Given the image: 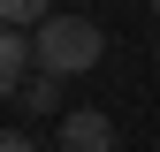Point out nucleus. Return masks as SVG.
Returning a JSON list of instances; mask_svg holds the SVG:
<instances>
[{"mask_svg":"<svg viewBox=\"0 0 160 152\" xmlns=\"http://www.w3.org/2000/svg\"><path fill=\"white\" fill-rule=\"evenodd\" d=\"M0 152H38V137H0Z\"/></svg>","mask_w":160,"mask_h":152,"instance_id":"423d86ee","label":"nucleus"},{"mask_svg":"<svg viewBox=\"0 0 160 152\" xmlns=\"http://www.w3.org/2000/svg\"><path fill=\"white\" fill-rule=\"evenodd\" d=\"M38 69V31H23V23H8V31H0V84H23V76Z\"/></svg>","mask_w":160,"mask_h":152,"instance_id":"7ed1b4c3","label":"nucleus"},{"mask_svg":"<svg viewBox=\"0 0 160 152\" xmlns=\"http://www.w3.org/2000/svg\"><path fill=\"white\" fill-rule=\"evenodd\" d=\"M152 61H160V46H152Z\"/></svg>","mask_w":160,"mask_h":152,"instance_id":"0eeeda50","label":"nucleus"},{"mask_svg":"<svg viewBox=\"0 0 160 152\" xmlns=\"http://www.w3.org/2000/svg\"><path fill=\"white\" fill-rule=\"evenodd\" d=\"M53 15V0H0V23H23V31H38Z\"/></svg>","mask_w":160,"mask_h":152,"instance_id":"39448f33","label":"nucleus"},{"mask_svg":"<svg viewBox=\"0 0 160 152\" xmlns=\"http://www.w3.org/2000/svg\"><path fill=\"white\" fill-rule=\"evenodd\" d=\"M61 84H69V76H53V69H31L23 76V84H15V107H23V114H53V122H61Z\"/></svg>","mask_w":160,"mask_h":152,"instance_id":"20e7f679","label":"nucleus"},{"mask_svg":"<svg viewBox=\"0 0 160 152\" xmlns=\"http://www.w3.org/2000/svg\"><path fill=\"white\" fill-rule=\"evenodd\" d=\"M53 145H61V152H114L122 137H114V122L99 107H69L61 122H53Z\"/></svg>","mask_w":160,"mask_h":152,"instance_id":"f03ea898","label":"nucleus"},{"mask_svg":"<svg viewBox=\"0 0 160 152\" xmlns=\"http://www.w3.org/2000/svg\"><path fill=\"white\" fill-rule=\"evenodd\" d=\"M99 61H107V38H99L92 15H46V23H38V69H53V76H92Z\"/></svg>","mask_w":160,"mask_h":152,"instance_id":"f257e3e1","label":"nucleus"},{"mask_svg":"<svg viewBox=\"0 0 160 152\" xmlns=\"http://www.w3.org/2000/svg\"><path fill=\"white\" fill-rule=\"evenodd\" d=\"M152 15H160V0H152Z\"/></svg>","mask_w":160,"mask_h":152,"instance_id":"6e6552de","label":"nucleus"}]
</instances>
